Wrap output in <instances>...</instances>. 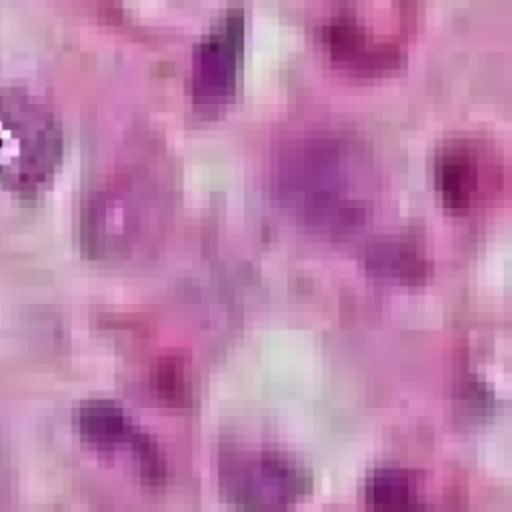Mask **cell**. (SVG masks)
<instances>
[{
    "label": "cell",
    "instance_id": "cell-5",
    "mask_svg": "<svg viewBox=\"0 0 512 512\" xmlns=\"http://www.w3.org/2000/svg\"><path fill=\"white\" fill-rule=\"evenodd\" d=\"M368 496L378 506L404 508L414 498V484L400 470H378L368 480Z\"/></svg>",
    "mask_w": 512,
    "mask_h": 512
},
{
    "label": "cell",
    "instance_id": "cell-1",
    "mask_svg": "<svg viewBox=\"0 0 512 512\" xmlns=\"http://www.w3.org/2000/svg\"><path fill=\"white\" fill-rule=\"evenodd\" d=\"M282 168V188L290 210L320 234L344 236L370 216L374 174L360 148L342 138L302 142Z\"/></svg>",
    "mask_w": 512,
    "mask_h": 512
},
{
    "label": "cell",
    "instance_id": "cell-2",
    "mask_svg": "<svg viewBox=\"0 0 512 512\" xmlns=\"http://www.w3.org/2000/svg\"><path fill=\"white\" fill-rule=\"evenodd\" d=\"M220 482L228 498L244 506H286L310 486L298 464L268 450L228 452L220 462Z\"/></svg>",
    "mask_w": 512,
    "mask_h": 512
},
{
    "label": "cell",
    "instance_id": "cell-4",
    "mask_svg": "<svg viewBox=\"0 0 512 512\" xmlns=\"http://www.w3.org/2000/svg\"><path fill=\"white\" fill-rule=\"evenodd\" d=\"M232 66L234 60L222 50V44H208L204 56L198 62V84L202 86L200 98L204 102L214 104L226 98V88L232 82Z\"/></svg>",
    "mask_w": 512,
    "mask_h": 512
},
{
    "label": "cell",
    "instance_id": "cell-3",
    "mask_svg": "<svg viewBox=\"0 0 512 512\" xmlns=\"http://www.w3.org/2000/svg\"><path fill=\"white\" fill-rule=\"evenodd\" d=\"M88 434L108 454L126 462L144 484H162L166 462L160 448L116 406L98 404L88 410Z\"/></svg>",
    "mask_w": 512,
    "mask_h": 512
}]
</instances>
